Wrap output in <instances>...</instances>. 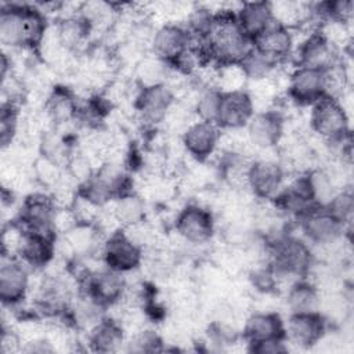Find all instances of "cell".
<instances>
[{"instance_id": "obj_19", "label": "cell", "mask_w": 354, "mask_h": 354, "mask_svg": "<svg viewBox=\"0 0 354 354\" xmlns=\"http://www.w3.org/2000/svg\"><path fill=\"white\" fill-rule=\"evenodd\" d=\"M293 33L290 29L274 22L253 40V47L261 55L279 64L293 53Z\"/></svg>"}, {"instance_id": "obj_8", "label": "cell", "mask_w": 354, "mask_h": 354, "mask_svg": "<svg viewBox=\"0 0 354 354\" xmlns=\"http://www.w3.org/2000/svg\"><path fill=\"white\" fill-rule=\"evenodd\" d=\"M174 227L187 243L202 245L209 242L214 234V218L210 210L192 203L178 212Z\"/></svg>"}, {"instance_id": "obj_9", "label": "cell", "mask_w": 354, "mask_h": 354, "mask_svg": "<svg viewBox=\"0 0 354 354\" xmlns=\"http://www.w3.org/2000/svg\"><path fill=\"white\" fill-rule=\"evenodd\" d=\"M288 94L297 105H314L326 95L325 69L296 65L289 75Z\"/></svg>"}, {"instance_id": "obj_20", "label": "cell", "mask_w": 354, "mask_h": 354, "mask_svg": "<svg viewBox=\"0 0 354 354\" xmlns=\"http://www.w3.org/2000/svg\"><path fill=\"white\" fill-rule=\"evenodd\" d=\"M243 339L249 346L285 339V324L278 313H253L245 321Z\"/></svg>"}, {"instance_id": "obj_33", "label": "cell", "mask_w": 354, "mask_h": 354, "mask_svg": "<svg viewBox=\"0 0 354 354\" xmlns=\"http://www.w3.org/2000/svg\"><path fill=\"white\" fill-rule=\"evenodd\" d=\"M17 124H18V111L15 104L12 101L4 104L1 111V122H0L3 147H7L8 144H11L12 137L17 131Z\"/></svg>"}, {"instance_id": "obj_6", "label": "cell", "mask_w": 354, "mask_h": 354, "mask_svg": "<svg viewBox=\"0 0 354 354\" xmlns=\"http://www.w3.org/2000/svg\"><path fill=\"white\" fill-rule=\"evenodd\" d=\"M285 170L274 159H256L248 165L245 187L257 198L271 201L283 187Z\"/></svg>"}, {"instance_id": "obj_31", "label": "cell", "mask_w": 354, "mask_h": 354, "mask_svg": "<svg viewBox=\"0 0 354 354\" xmlns=\"http://www.w3.org/2000/svg\"><path fill=\"white\" fill-rule=\"evenodd\" d=\"M326 207L336 216L346 227L351 223L353 218V209H354V199L350 189H340L337 191L333 198L329 201Z\"/></svg>"}, {"instance_id": "obj_13", "label": "cell", "mask_w": 354, "mask_h": 354, "mask_svg": "<svg viewBox=\"0 0 354 354\" xmlns=\"http://www.w3.org/2000/svg\"><path fill=\"white\" fill-rule=\"evenodd\" d=\"M221 141V129L216 123L195 120L189 123L183 134L181 144L189 156L198 162L209 159Z\"/></svg>"}, {"instance_id": "obj_26", "label": "cell", "mask_w": 354, "mask_h": 354, "mask_svg": "<svg viewBox=\"0 0 354 354\" xmlns=\"http://www.w3.org/2000/svg\"><path fill=\"white\" fill-rule=\"evenodd\" d=\"M112 217L122 228H129L144 223L145 220V202L133 191L115 198L112 202Z\"/></svg>"}, {"instance_id": "obj_25", "label": "cell", "mask_w": 354, "mask_h": 354, "mask_svg": "<svg viewBox=\"0 0 354 354\" xmlns=\"http://www.w3.org/2000/svg\"><path fill=\"white\" fill-rule=\"evenodd\" d=\"M124 342L123 328L113 319L101 318L88 330V344L91 350L111 353L119 350Z\"/></svg>"}, {"instance_id": "obj_17", "label": "cell", "mask_w": 354, "mask_h": 354, "mask_svg": "<svg viewBox=\"0 0 354 354\" xmlns=\"http://www.w3.org/2000/svg\"><path fill=\"white\" fill-rule=\"evenodd\" d=\"M176 101L173 90L167 84L140 87L136 95V108L141 118L149 123L163 122Z\"/></svg>"}, {"instance_id": "obj_18", "label": "cell", "mask_w": 354, "mask_h": 354, "mask_svg": "<svg viewBox=\"0 0 354 354\" xmlns=\"http://www.w3.org/2000/svg\"><path fill=\"white\" fill-rule=\"evenodd\" d=\"M337 51L319 30H314L299 44L296 65L328 69L339 62Z\"/></svg>"}, {"instance_id": "obj_5", "label": "cell", "mask_w": 354, "mask_h": 354, "mask_svg": "<svg viewBox=\"0 0 354 354\" xmlns=\"http://www.w3.org/2000/svg\"><path fill=\"white\" fill-rule=\"evenodd\" d=\"M142 246H140L123 228L111 232L102 246V260L106 268L127 274L142 263Z\"/></svg>"}, {"instance_id": "obj_24", "label": "cell", "mask_w": 354, "mask_h": 354, "mask_svg": "<svg viewBox=\"0 0 354 354\" xmlns=\"http://www.w3.org/2000/svg\"><path fill=\"white\" fill-rule=\"evenodd\" d=\"M321 292L314 282L306 278L297 279L286 290V306L290 314L318 313Z\"/></svg>"}, {"instance_id": "obj_10", "label": "cell", "mask_w": 354, "mask_h": 354, "mask_svg": "<svg viewBox=\"0 0 354 354\" xmlns=\"http://www.w3.org/2000/svg\"><path fill=\"white\" fill-rule=\"evenodd\" d=\"M58 206L44 194H30L25 198L19 210V223L25 231L55 236L54 216Z\"/></svg>"}, {"instance_id": "obj_32", "label": "cell", "mask_w": 354, "mask_h": 354, "mask_svg": "<svg viewBox=\"0 0 354 354\" xmlns=\"http://www.w3.org/2000/svg\"><path fill=\"white\" fill-rule=\"evenodd\" d=\"M33 173L36 176L35 178L47 187H57L58 183L62 180V173L59 170L58 162L44 155L36 160Z\"/></svg>"}, {"instance_id": "obj_11", "label": "cell", "mask_w": 354, "mask_h": 354, "mask_svg": "<svg viewBox=\"0 0 354 354\" xmlns=\"http://www.w3.org/2000/svg\"><path fill=\"white\" fill-rule=\"evenodd\" d=\"M254 113V101L249 91H225L221 95L216 124L221 130H239L246 127Z\"/></svg>"}, {"instance_id": "obj_36", "label": "cell", "mask_w": 354, "mask_h": 354, "mask_svg": "<svg viewBox=\"0 0 354 354\" xmlns=\"http://www.w3.org/2000/svg\"><path fill=\"white\" fill-rule=\"evenodd\" d=\"M21 342L22 340L15 330L6 329L3 326V330H1V353L3 354H8V353L19 350Z\"/></svg>"}, {"instance_id": "obj_29", "label": "cell", "mask_w": 354, "mask_h": 354, "mask_svg": "<svg viewBox=\"0 0 354 354\" xmlns=\"http://www.w3.org/2000/svg\"><path fill=\"white\" fill-rule=\"evenodd\" d=\"M46 112L53 123H65L76 115L77 104L66 90H54L46 102Z\"/></svg>"}, {"instance_id": "obj_34", "label": "cell", "mask_w": 354, "mask_h": 354, "mask_svg": "<svg viewBox=\"0 0 354 354\" xmlns=\"http://www.w3.org/2000/svg\"><path fill=\"white\" fill-rule=\"evenodd\" d=\"M133 351H158L162 346V339L153 330H141L130 342Z\"/></svg>"}, {"instance_id": "obj_30", "label": "cell", "mask_w": 354, "mask_h": 354, "mask_svg": "<svg viewBox=\"0 0 354 354\" xmlns=\"http://www.w3.org/2000/svg\"><path fill=\"white\" fill-rule=\"evenodd\" d=\"M221 95H223V91L214 86L202 88L199 91L192 105V111L195 112L199 120L216 123L218 109H220Z\"/></svg>"}, {"instance_id": "obj_4", "label": "cell", "mask_w": 354, "mask_h": 354, "mask_svg": "<svg viewBox=\"0 0 354 354\" xmlns=\"http://www.w3.org/2000/svg\"><path fill=\"white\" fill-rule=\"evenodd\" d=\"M297 220L307 242L315 246L325 248L344 238L346 225L326 206L315 205Z\"/></svg>"}, {"instance_id": "obj_16", "label": "cell", "mask_w": 354, "mask_h": 354, "mask_svg": "<svg viewBox=\"0 0 354 354\" xmlns=\"http://www.w3.org/2000/svg\"><path fill=\"white\" fill-rule=\"evenodd\" d=\"M0 268V300L3 306H17L29 292L30 277L28 266L19 259H4Z\"/></svg>"}, {"instance_id": "obj_1", "label": "cell", "mask_w": 354, "mask_h": 354, "mask_svg": "<svg viewBox=\"0 0 354 354\" xmlns=\"http://www.w3.org/2000/svg\"><path fill=\"white\" fill-rule=\"evenodd\" d=\"M209 61L217 66L241 64L253 50V40L248 37L235 19V11L214 12L213 24L203 40H199Z\"/></svg>"}, {"instance_id": "obj_2", "label": "cell", "mask_w": 354, "mask_h": 354, "mask_svg": "<svg viewBox=\"0 0 354 354\" xmlns=\"http://www.w3.org/2000/svg\"><path fill=\"white\" fill-rule=\"evenodd\" d=\"M268 246L271 249L270 266L278 282L285 278L297 281L311 271L315 256L307 241L286 234Z\"/></svg>"}, {"instance_id": "obj_12", "label": "cell", "mask_w": 354, "mask_h": 354, "mask_svg": "<svg viewBox=\"0 0 354 354\" xmlns=\"http://www.w3.org/2000/svg\"><path fill=\"white\" fill-rule=\"evenodd\" d=\"M283 124L282 115L274 109L256 112L245 127L246 140L257 149H272L283 137Z\"/></svg>"}, {"instance_id": "obj_3", "label": "cell", "mask_w": 354, "mask_h": 354, "mask_svg": "<svg viewBox=\"0 0 354 354\" xmlns=\"http://www.w3.org/2000/svg\"><path fill=\"white\" fill-rule=\"evenodd\" d=\"M310 127L328 144H337L350 138V116L343 104L332 97H322L311 105Z\"/></svg>"}, {"instance_id": "obj_22", "label": "cell", "mask_w": 354, "mask_h": 354, "mask_svg": "<svg viewBox=\"0 0 354 354\" xmlns=\"http://www.w3.org/2000/svg\"><path fill=\"white\" fill-rule=\"evenodd\" d=\"M26 4H3L0 10V40L6 47L26 48Z\"/></svg>"}, {"instance_id": "obj_35", "label": "cell", "mask_w": 354, "mask_h": 354, "mask_svg": "<svg viewBox=\"0 0 354 354\" xmlns=\"http://www.w3.org/2000/svg\"><path fill=\"white\" fill-rule=\"evenodd\" d=\"M249 350L253 353H260V354H279V353H286L289 348L285 343V339H278V340H271V342L249 346Z\"/></svg>"}, {"instance_id": "obj_23", "label": "cell", "mask_w": 354, "mask_h": 354, "mask_svg": "<svg viewBox=\"0 0 354 354\" xmlns=\"http://www.w3.org/2000/svg\"><path fill=\"white\" fill-rule=\"evenodd\" d=\"M235 19L242 32L254 40L270 25L274 24L268 1L243 3L235 10Z\"/></svg>"}, {"instance_id": "obj_7", "label": "cell", "mask_w": 354, "mask_h": 354, "mask_svg": "<svg viewBox=\"0 0 354 354\" xmlns=\"http://www.w3.org/2000/svg\"><path fill=\"white\" fill-rule=\"evenodd\" d=\"M149 46L153 55L173 66L191 48L192 36L185 26L169 22L155 29Z\"/></svg>"}, {"instance_id": "obj_14", "label": "cell", "mask_w": 354, "mask_h": 354, "mask_svg": "<svg viewBox=\"0 0 354 354\" xmlns=\"http://www.w3.org/2000/svg\"><path fill=\"white\" fill-rule=\"evenodd\" d=\"M124 290L126 281L123 274L109 268L88 272L84 281V295L104 308L118 304L123 299Z\"/></svg>"}, {"instance_id": "obj_28", "label": "cell", "mask_w": 354, "mask_h": 354, "mask_svg": "<svg viewBox=\"0 0 354 354\" xmlns=\"http://www.w3.org/2000/svg\"><path fill=\"white\" fill-rule=\"evenodd\" d=\"M64 242L72 254L87 256L98 245V232L93 223H77L64 234Z\"/></svg>"}, {"instance_id": "obj_21", "label": "cell", "mask_w": 354, "mask_h": 354, "mask_svg": "<svg viewBox=\"0 0 354 354\" xmlns=\"http://www.w3.org/2000/svg\"><path fill=\"white\" fill-rule=\"evenodd\" d=\"M55 257V236L25 231L18 257L32 268H43Z\"/></svg>"}, {"instance_id": "obj_15", "label": "cell", "mask_w": 354, "mask_h": 354, "mask_svg": "<svg viewBox=\"0 0 354 354\" xmlns=\"http://www.w3.org/2000/svg\"><path fill=\"white\" fill-rule=\"evenodd\" d=\"M328 322L321 313L290 314L285 325V339L300 348H310L318 344L326 335Z\"/></svg>"}, {"instance_id": "obj_27", "label": "cell", "mask_w": 354, "mask_h": 354, "mask_svg": "<svg viewBox=\"0 0 354 354\" xmlns=\"http://www.w3.org/2000/svg\"><path fill=\"white\" fill-rule=\"evenodd\" d=\"M171 69L166 61L151 53L137 61L134 73L140 87H151L166 84Z\"/></svg>"}]
</instances>
